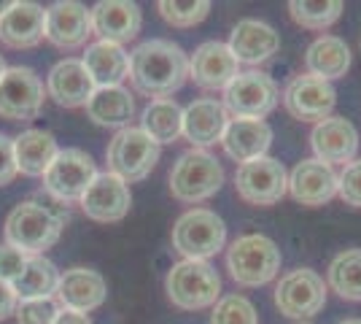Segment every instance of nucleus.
Segmentation results:
<instances>
[{
	"label": "nucleus",
	"mask_w": 361,
	"mask_h": 324,
	"mask_svg": "<svg viewBox=\"0 0 361 324\" xmlns=\"http://www.w3.org/2000/svg\"><path fill=\"white\" fill-rule=\"evenodd\" d=\"M337 195L345 205L361 208V160L348 162L345 170L337 176Z\"/></svg>",
	"instance_id": "obj_37"
},
{
	"label": "nucleus",
	"mask_w": 361,
	"mask_h": 324,
	"mask_svg": "<svg viewBox=\"0 0 361 324\" xmlns=\"http://www.w3.org/2000/svg\"><path fill=\"white\" fill-rule=\"evenodd\" d=\"M94 81L81 60H62L57 62L49 78H46V95L62 108H87L90 97L94 95Z\"/></svg>",
	"instance_id": "obj_22"
},
{
	"label": "nucleus",
	"mask_w": 361,
	"mask_h": 324,
	"mask_svg": "<svg viewBox=\"0 0 361 324\" xmlns=\"http://www.w3.org/2000/svg\"><path fill=\"white\" fill-rule=\"evenodd\" d=\"M305 65H307V73L310 76H318L324 78V81L340 78L345 76L348 68H350V49L337 35H321L307 49Z\"/></svg>",
	"instance_id": "obj_28"
},
{
	"label": "nucleus",
	"mask_w": 361,
	"mask_h": 324,
	"mask_svg": "<svg viewBox=\"0 0 361 324\" xmlns=\"http://www.w3.org/2000/svg\"><path fill=\"white\" fill-rule=\"evenodd\" d=\"M340 324H361V319H345V322H340Z\"/></svg>",
	"instance_id": "obj_44"
},
{
	"label": "nucleus",
	"mask_w": 361,
	"mask_h": 324,
	"mask_svg": "<svg viewBox=\"0 0 361 324\" xmlns=\"http://www.w3.org/2000/svg\"><path fill=\"white\" fill-rule=\"evenodd\" d=\"M235 189L251 205H275L288 192V173L281 160L259 157L235 170Z\"/></svg>",
	"instance_id": "obj_11"
},
{
	"label": "nucleus",
	"mask_w": 361,
	"mask_h": 324,
	"mask_svg": "<svg viewBox=\"0 0 361 324\" xmlns=\"http://www.w3.org/2000/svg\"><path fill=\"white\" fill-rule=\"evenodd\" d=\"M189 76L202 90H226L240 76V62L235 60L232 49L221 41H205L195 49L189 60Z\"/></svg>",
	"instance_id": "obj_14"
},
{
	"label": "nucleus",
	"mask_w": 361,
	"mask_h": 324,
	"mask_svg": "<svg viewBox=\"0 0 361 324\" xmlns=\"http://www.w3.org/2000/svg\"><path fill=\"white\" fill-rule=\"evenodd\" d=\"M310 146L316 160L326 165H348L359 152V133L345 116H329L318 122L310 133Z\"/></svg>",
	"instance_id": "obj_20"
},
{
	"label": "nucleus",
	"mask_w": 361,
	"mask_h": 324,
	"mask_svg": "<svg viewBox=\"0 0 361 324\" xmlns=\"http://www.w3.org/2000/svg\"><path fill=\"white\" fill-rule=\"evenodd\" d=\"M25 265H27V254L16 251L8 244H0V281L14 284L16 278H19V273L25 270Z\"/></svg>",
	"instance_id": "obj_38"
},
{
	"label": "nucleus",
	"mask_w": 361,
	"mask_h": 324,
	"mask_svg": "<svg viewBox=\"0 0 361 324\" xmlns=\"http://www.w3.org/2000/svg\"><path fill=\"white\" fill-rule=\"evenodd\" d=\"M57 284H60L57 265L41 254V257H27L25 270L19 273V278L11 287L19 300H44L57 292Z\"/></svg>",
	"instance_id": "obj_30"
},
{
	"label": "nucleus",
	"mask_w": 361,
	"mask_h": 324,
	"mask_svg": "<svg viewBox=\"0 0 361 324\" xmlns=\"http://www.w3.org/2000/svg\"><path fill=\"white\" fill-rule=\"evenodd\" d=\"M44 81L32 68H6L0 78V116L8 122H32L44 111Z\"/></svg>",
	"instance_id": "obj_9"
},
{
	"label": "nucleus",
	"mask_w": 361,
	"mask_h": 324,
	"mask_svg": "<svg viewBox=\"0 0 361 324\" xmlns=\"http://www.w3.org/2000/svg\"><path fill=\"white\" fill-rule=\"evenodd\" d=\"M57 313H60V306L51 297H44V300H19L14 311L16 324H51Z\"/></svg>",
	"instance_id": "obj_36"
},
{
	"label": "nucleus",
	"mask_w": 361,
	"mask_h": 324,
	"mask_svg": "<svg viewBox=\"0 0 361 324\" xmlns=\"http://www.w3.org/2000/svg\"><path fill=\"white\" fill-rule=\"evenodd\" d=\"M140 130L149 133L151 138L157 140L159 146L162 143H173L183 133V108L176 100H151L146 111H143V119H140Z\"/></svg>",
	"instance_id": "obj_31"
},
{
	"label": "nucleus",
	"mask_w": 361,
	"mask_h": 324,
	"mask_svg": "<svg viewBox=\"0 0 361 324\" xmlns=\"http://www.w3.org/2000/svg\"><path fill=\"white\" fill-rule=\"evenodd\" d=\"M71 211L60 200L38 203L25 200L11 208L6 219V244L27 257H41L46 248H51L62 235V227L68 224Z\"/></svg>",
	"instance_id": "obj_2"
},
{
	"label": "nucleus",
	"mask_w": 361,
	"mask_h": 324,
	"mask_svg": "<svg viewBox=\"0 0 361 324\" xmlns=\"http://www.w3.org/2000/svg\"><path fill=\"white\" fill-rule=\"evenodd\" d=\"M97 179V165L84 149H60L54 162L44 173L46 192L60 203H81L90 184Z\"/></svg>",
	"instance_id": "obj_8"
},
{
	"label": "nucleus",
	"mask_w": 361,
	"mask_h": 324,
	"mask_svg": "<svg viewBox=\"0 0 361 324\" xmlns=\"http://www.w3.org/2000/svg\"><path fill=\"white\" fill-rule=\"evenodd\" d=\"M226 244L224 219L211 208H192L178 216L173 227V246L183 254V260H205L221 251Z\"/></svg>",
	"instance_id": "obj_7"
},
{
	"label": "nucleus",
	"mask_w": 361,
	"mask_h": 324,
	"mask_svg": "<svg viewBox=\"0 0 361 324\" xmlns=\"http://www.w3.org/2000/svg\"><path fill=\"white\" fill-rule=\"evenodd\" d=\"M92 35V8L75 0H60L46 8V41L57 49H78Z\"/></svg>",
	"instance_id": "obj_15"
},
{
	"label": "nucleus",
	"mask_w": 361,
	"mask_h": 324,
	"mask_svg": "<svg viewBox=\"0 0 361 324\" xmlns=\"http://www.w3.org/2000/svg\"><path fill=\"white\" fill-rule=\"evenodd\" d=\"M272 143V130L264 119H229L221 146L235 162H251L259 157H267Z\"/></svg>",
	"instance_id": "obj_25"
},
{
	"label": "nucleus",
	"mask_w": 361,
	"mask_h": 324,
	"mask_svg": "<svg viewBox=\"0 0 361 324\" xmlns=\"http://www.w3.org/2000/svg\"><path fill=\"white\" fill-rule=\"evenodd\" d=\"M135 100L124 87H97L87 103V116L100 127H121L133 119Z\"/></svg>",
	"instance_id": "obj_29"
},
{
	"label": "nucleus",
	"mask_w": 361,
	"mask_h": 324,
	"mask_svg": "<svg viewBox=\"0 0 361 324\" xmlns=\"http://www.w3.org/2000/svg\"><path fill=\"white\" fill-rule=\"evenodd\" d=\"M8 8H11V3H6V0H3V3H0V16L6 14V11H8Z\"/></svg>",
	"instance_id": "obj_42"
},
{
	"label": "nucleus",
	"mask_w": 361,
	"mask_h": 324,
	"mask_svg": "<svg viewBox=\"0 0 361 324\" xmlns=\"http://www.w3.org/2000/svg\"><path fill=\"white\" fill-rule=\"evenodd\" d=\"M3 73H6V60H3V54H0V78H3Z\"/></svg>",
	"instance_id": "obj_43"
},
{
	"label": "nucleus",
	"mask_w": 361,
	"mask_h": 324,
	"mask_svg": "<svg viewBox=\"0 0 361 324\" xmlns=\"http://www.w3.org/2000/svg\"><path fill=\"white\" fill-rule=\"evenodd\" d=\"M14 155L16 168L25 176H44L49 165L54 162V157L60 155V146L51 133L46 130H25L14 138Z\"/></svg>",
	"instance_id": "obj_27"
},
{
	"label": "nucleus",
	"mask_w": 361,
	"mask_h": 324,
	"mask_svg": "<svg viewBox=\"0 0 361 324\" xmlns=\"http://www.w3.org/2000/svg\"><path fill=\"white\" fill-rule=\"evenodd\" d=\"M334 103H337V92L329 81L318 76H297L283 92V106L286 111L300 119V122H324L329 119L331 111H334Z\"/></svg>",
	"instance_id": "obj_13"
},
{
	"label": "nucleus",
	"mask_w": 361,
	"mask_h": 324,
	"mask_svg": "<svg viewBox=\"0 0 361 324\" xmlns=\"http://www.w3.org/2000/svg\"><path fill=\"white\" fill-rule=\"evenodd\" d=\"M159 149L162 146L151 138L149 133H143L140 127H124L114 136V140L106 149L108 173L119 176L127 184L143 181L157 165Z\"/></svg>",
	"instance_id": "obj_6"
},
{
	"label": "nucleus",
	"mask_w": 361,
	"mask_h": 324,
	"mask_svg": "<svg viewBox=\"0 0 361 324\" xmlns=\"http://www.w3.org/2000/svg\"><path fill=\"white\" fill-rule=\"evenodd\" d=\"M133 205V195H130V184L121 181L114 173H97V179L90 184L87 195L81 198V211L94 219V222H121L130 214Z\"/></svg>",
	"instance_id": "obj_16"
},
{
	"label": "nucleus",
	"mask_w": 361,
	"mask_h": 324,
	"mask_svg": "<svg viewBox=\"0 0 361 324\" xmlns=\"http://www.w3.org/2000/svg\"><path fill=\"white\" fill-rule=\"evenodd\" d=\"M130 78L137 92L165 100L178 92L189 78V57L186 52L165 38H151L130 54Z\"/></svg>",
	"instance_id": "obj_1"
},
{
	"label": "nucleus",
	"mask_w": 361,
	"mask_h": 324,
	"mask_svg": "<svg viewBox=\"0 0 361 324\" xmlns=\"http://www.w3.org/2000/svg\"><path fill=\"white\" fill-rule=\"evenodd\" d=\"M46 38V8L30 0H16L0 16V44L8 49H32Z\"/></svg>",
	"instance_id": "obj_19"
},
{
	"label": "nucleus",
	"mask_w": 361,
	"mask_h": 324,
	"mask_svg": "<svg viewBox=\"0 0 361 324\" xmlns=\"http://www.w3.org/2000/svg\"><path fill=\"white\" fill-rule=\"evenodd\" d=\"M275 306L288 319H310L326 306V284L310 268L288 270L275 287Z\"/></svg>",
	"instance_id": "obj_12"
},
{
	"label": "nucleus",
	"mask_w": 361,
	"mask_h": 324,
	"mask_svg": "<svg viewBox=\"0 0 361 324\" xmlns=\"http://www.w3.org/2000/svg\"><path fill=\"white\" fill-rule=\"evenodd\" d=\"M170 303L180 311L216 306L221 297V276L205 260H180L170 268L165 281Z\"/></svg>",
	"instance_id": "obj_5"
},
{
	"label": "nucleus",
	"mask_w": 361,
	"mask_h": 324,
	"mask_svg": "<svg viewBox=\"0 0 361 324\" xmlns=\"http://www.w3.org/2000/svg\"><path fill=\"white\" fill-rule=\"evenodd\" d=\"M226 268H229V276L235 278V284H240V287H264L281 270V248L267 235L248 232V235H240L229 246Z\"/></svg>",
	"instance_id": "obj_4"
},
{
	"label": "nucleus",
	"mask_w": 361,
	"mask_h": 324,
	"mask_svg": "<svg viewBox=\"0 0 361 324\" xmlns=\"http://www.w3.org/2000/svg\"><path fill=\"white\" fill-rule=\"evenodd\" d=\"M288 11H291V19L307 28V30H324V28H331L340 14H343V3L340 0H321V3H313V0H291L288 3Z\"/></svg>",
	"instance_id": "obj_33"
},
{
	"label": "nucleus",
	"mask_w": 361,
	"mask_h": 324,
	"mask_svg": "<svg viewBox=\"0 0 361 324\" xmlns=\"http://www.w3.org/2000/svg\"><path fill=\"white\" fill-rule=\"evenodd\" d=\"M16 176H19V168H16L14 138L0 133V186L11 184Z\"/></svg>",
	"instance_id": "obj_39"
},
{
	"label": "nucleus",
	"mask_w": 361,
	"mask_h": 324,
	"mask_svg": "<svg viewBox=\"0 0 361 324\" xmlns=\"http://www.w3.org/2000/svg\"><path fill=\"white\" fill-rule=\"evenodd\" d=\"M226 124V108L224 103H219L216 97H200L195 103L183 108V133L186 140L195 149H205L213 146L216 140H221Z\"/></svg>",
	"instance_id": "obj_24"
},
{
	"label": "nucleus",
	"mask_w": 361,
	"mask_h": 324,
	"mask_svg": "<svg viewBox=\"0 0 361 324\" xmlns=\"http://www.w3.org/2000/svg\"><path fill=\"white\" fill-rule=\"evenodd\" d=\"M326 281L343 300L361 303V248L340 251L329 265Z\"/></svg>",
	"instance_id": "obj_32"
},
{
	"label": "nucleus",
	"mask_w": 361,
	"mask_h": 324,
	"mask_svg": "<svg viewBox=\"0 0 361 324\" xmlns=\"http://www.w3.org/2000/svg\"><path fill=\"white\" fill-rule=\"evenodd\" d=\"M57 303L65 311H78V313H90V311L100 308L108 297V284L92 268H68L60 273V284H57Z\"/></svg>",
	"instance_id": "obj_17"
},
{
	"label": "nucleus",
	"mask_w": 361,
	"mask_h": 324,
	"mask_svg": "<svg viewBox=\"0 0 361 324\" xmlns=\"http://www.w3.org/2000/svg\"><path fill=\"white\" fill-rule=\"evenodd\" d=\"M143 25L140 6L133 0H100L92 8V35L108 44H127L133 41Z\"/></svg>",
	"instance_id": "obj_18"
},
{
	"label": "nucleus",
	"mask_w": 361,
	"mask_h": 324,
	"mask_svg": "<svg viewBox=\"0 0 361 324\" xmlns=\"http://www.w3.org/2000/svg\"><path fill=\"white\" fill-rule=\"evenodd\" d=\"M16 303H19V297H16L14 287L6 284V281H0V322H6L14 313Z\"/></svg>",
	"instance_id": "obj_40"
},
{
	"label": "nucleus",
	"mask_w": 361,
	"mask_h": 324,
	"mask_svg": "<svg viewBox=\"0 0 361 324\" xmlns=\"http://www.w3.org/2000/svg\"><path fill=\"white\" fill-rule=\"evenodd\" d=\"M159 14L167 25L173 28H195L200 25L205 16L211 14V3L208 0H189V3H180V0H159L157 3Z\"/></svg>",
	"instance_id": "obj_34"
},
{
	"label": "nucleus",
	"mask_w": 361,
	"mask_h": 324,
	"mask_svg": "<svg viewBox=\"0 0 361 324\" xmlns=\"http://www.w3.org/2000/svg\"><path fill=\"white\" fill-rule=\"evenodd\" d=\"M224 184V168L208 149H189L170 170V195L178 203L197 205L213 198Z\"/></svg>",
	"instance_id": "obj_3"
},
{
	"label": "nucleus",
	"mask_w": 361,
	"mask_h": 324,
	"mask_svg": "<svg viewBox=\"0 0 361 324\" xmlns=\"http://www.w3.org/2000/svg\"><path fill=\"white\" fill-rule=\"evenodd\" d=\"M51 324H92V319L87 313H78V311H65L60 308V313L54 316Z\"/></svg>",
	"instance_id": "obj_41"
},
{
	"label": "nucleus",
	"mask_w": 361,
	"mask_h": 324,
	"mask_svg": "<svg viewBox=\"0 0 361 324\" xmlns=\"http://www.w3.org/2000/svg\"><path fill=\"white\" fill-rule=\"evenodd\" d=\"M226 47L232 49L238 62L259 65V62L270 60L272 54L281 49V35L275 32V28H270L262 19H240L232 28Z\"/></svg>",
	"instance_id": "obj_23"
},
{
	"label": "nucleus",
	"mask_w": 361,
	"mask_h": 324,
	"mask_svg": "<svg viewBox=\"0 0 361 324\" xmlns=\"http://www.w3.org/2000/svg\"><path fill=\"white\" fill-rule=\"evenodd\" d=\"M81 62L90 71L94 87H121V81L130 76V54L119 44L94 41L87 47Z\"/></svg>",
	"instance_id": "obj_26"
},
{
	"label": "nucleus",
	"mask_w": 361,
	"mask_h": 324,
	"mask_svg": "<svg viewBox=\"0 0 361 324\" xmlns=\"http://www.w3.org/2000/svg\"><path fill=\"white\" fill-rule=\"evenodd\" d=\"M278 100V84L262 71H245L224 90V108L235 119H264Z\"/></svg>",
	"instance_id": "obj_10"
},
{
	"label": "nucleus",
	"mask_w": 361,
	"mask_h": 324,
	"mask_svg": "<svg viewBox=\"0 0 361 324\" xmlns=\"http://www.w3.org/2000/svg\"><path fill=\"white\" fill-rule=\"evenodd\" d=\"M211 324H259L254 303L243 294H224L219 297L211 313Z\"/></svg>",
	"instance_id": "obj_35"
},
{
	"label": "nucleus",
	"mask_w": 361,
	"mask_h": 324,
	"mask_svg": "<svg viewBox=\"0 0 361 324\" xmlns=\"http://www.w3.org/2000/svg\"><path fill=\"white\" fill-rule=\"evenodd\" d=\"M288 192L302 205H324L337 198V173L321 160H302L288 173Z\"/></svg>",
	"instance_id": "obj_21"
}]
</instances>
